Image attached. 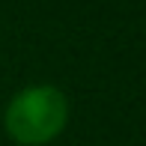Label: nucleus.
<instances>
[{"mask_svg":"<svg viewBox=\"0 0 146 146\" xmlns=\"http://www.w3.org/2000/svg\"><path fill=\"white\" fill-rule=\"evenodd\" d=\"M72 104L54 84H27L3 108V131L15 146H48L66 131Z\"/></svg>","mask_w":146,"mask_h":146,"instance_id":"obj_1","label":"nucleus"}]
</instances>
